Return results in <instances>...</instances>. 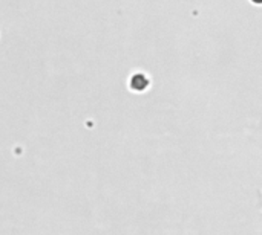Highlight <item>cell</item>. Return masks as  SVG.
I'll return each instance as SVG.
<instances>
[{"label":"cell","instance_id":"6da1fadb","mask_svg":"<svg viewBox=\"0 0 262 235\" xmlns=\"http://www.w3.org/2000/svg\"><path fill=\"white\" fill-rule=\"evenodd\" d=\"M255 2H256V3H262V0H255Z\"/></svg>","mask_w":262,"mask_h":235}]
</instances>
